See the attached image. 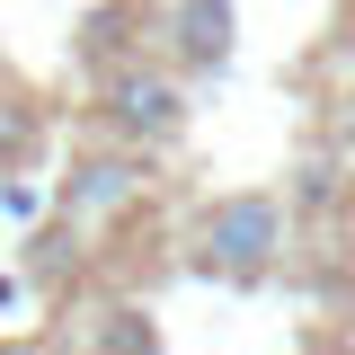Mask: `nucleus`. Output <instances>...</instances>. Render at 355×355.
Listing matches in <instances>:
<instances>
[{"label":"nucleus","instance_id":"7ed1b4c3","mask_svg":"<svg viewBox=\"0 0 355 355\" xmlns=\"http://www.w3.org/2000/svg\"><path fill=\"white\" fill-rule=\"evenodd\" d=\"M133 196H142V151H89V160H71V178H62V214H125Z\"/></svg>","mask_w":355,"mask_h":355},{"label":"nucleus","instance_id":"f03ea898","mask_svg":"<svg viewBox=\"0 0 355 355\" xmlns=\"http://www.w3.org/2000/svg\"><path fill=\"white\" fill-rule=\"evenodd\" d=\"M98 116L125 133L133 151H169L178 133H187V89H178L169 71L125 62V71H107V80H98Z\"/></svg>","mask_w":355,"mask_h":355},{"label":"nucleus","instance_id":"f257e3e1","mask_svg":"<svg viewBox=\"0 0 355 355\" xmlns=\"http://www.w3.org/2000/svg\"><path fill=\"white\" fill-rule=\"evenodd\" d=\"M284 240H293V205L266 196V187H240L196 214V275H222V284H258L284 266Z\"/></svg>","mask_w":355,"mask_h":355},{"label":"nucleus","instance_id":"423d86ee","mask_svg":"<svg viewBox=\"0 0 355 355\" xmlns=\"http://www.w3.org/2000/svg\"><path fill=\"white\" fill-rule=\"evenodd\" d=\"M0 355H62V347H0Z\"/></svg>","mask_w":355,"mask_h":355},{"label":"nucleus","instance_id":"20e7f679","mask_svg":"<svg viewBox=\"0 0 355 355\" xmlns=\"http://www.w3.org/2000/svg\"><path fill=\"white\" fill-rule=\"evenodd\" d=\"M231 0H169V44L187 71H222L231 62Z\"/></svg>","mask_w":355,"mask_h":355},{"label":"nucleus","instance_id":"0eeeda50","mask_svg":"<svg viewBox=\"0 0 355 355\" xmlns=\"http://www.w3.org/2000/svg\"><path fill=\"white\" fill-rule=\"evenodd\" d=\"M347 18H355V0H347Z\"/></svg>","mask_w":355,"mask_h":355},{"label":"nucleus","instance_id":"39448f33","mask_svg":"<svg viewBox=\"0 0 355 355\" xmlns=\"http://www.w3.org/2000/svg\"><path fill=\"white\" fill-rule=\"evenodd\" d=\"M160 338H151V320L142 311H107V355H151Z\"/></svg>","mask_w":355,"mask_h":355}]
</instances>
